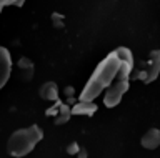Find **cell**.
<instances>
[{"label":"cell","instance_id":"cell-15","mask_svg":"<svg viewBox=\"0 0 160 158\" xmlns=\"http://www.w3.org/2000/svg\"><path fill=\"white\" fill-rule=\"evenodd\" d=\"M23 3H25V0H15V5L17 7H22Z\"/></svg>","mask_w":160,"mask_h":158},{"label":"cell","instance_id":"cell-11","mask_svg":"<svg viewBox=\"0 0 160 158\" xmlns=\"http://www.w3.org/2000/svg\"><path fill=\"white\" fill-rule=\"evenodd\" d=\"M78 150H80V145L77 141H72V143H68V145H67V153H68V155H77Z\"/></svg>","mask_w":160,"mask_h":158},{"label":"cell","instance_id":"cell-9","mask_svg":"<svg viewBox=\"0 0 160 158\" xmlns=\"http://www.w3.org/2000/svg\"><path fill=\"white\" fill-rule=\"evenodd\" d=\"M97 112V105L93 102H87V100H80L78 103H75L72 107V115H87L92 117Z\"/></svg>","mask_w":160,"mask_h":158},{"label":"cell","instance_id":"cell-1","mask_svg":"<svg viewBox=\"0 0 160 158\" xmlns=\"http://www.w3.org/2000/svg\"><path fill=\"white\" fill-rule=\"evenodd\" d=\"M120 68H122V55H120L118 50H113L98 63L93 73L90 75L83 90L80 92V100L93 102L105 88L112 85V82L118 75Z\"/></svg>","mask_w":160,"mask_h":158},{"label":"cell","instance_id":"cell-12","mask_svg":"<svg viewBox=\"0 0 160 158\" xmlns=\"http://www.w3.org/2000/svg\"><path fill=\"white\" fill-rule=\"evenodd\" d=\"M52 22H53V25L58 27V28L63 27V17L60 15V13H52Z\"/></svg>","mask_w":160,"mask_h":158},{"label":"cell","instance_id":"cell-7","mask_svg":"<svg viewBox=\"0 0 160 158\" xmlns=\"http://www.w3.org/2000/svg\"><path fill=\"white\" fill-rule=\"evenodd\" d=\"M143 148L147 150H155L158 145H160V130L157 128H150L142 135V140H140Z\"/></svg>","mask_w":160,"mask_h":158},{"label":"cell","instance_id":"cell-2","mask_svg":"<svg viewBox=\"0 0 160 158\" xmlns=\"http://www.w3.org/2000/svg\"><path fill=\"white\" fill-rule=\"evenodd\" d=\"M117 50L122 55V68H120L117 78L112 82V85L107 88L103 95V103L107 108H113L115 105H118L122 97L125 95V92L130 87V73L133 70V55L130 52V48L127 47H118Z\"/></svg>","mask_w":160,"mask_h":158},{"label":"cell","instance_id":"cell-5","mask_svg":"<svg viewBox=\"0 0 160 158\" xmlns=\"http://www.w3.org/2000/svg\"><path fill=\"white\" fill-rule=\"evenodd\" d=\"M12 55L5 47H0V90L7 85L10 75H12Z\"/></svg>","mask_w":160,"mask_h":158},{"label":"cell","instance_id":"cell-10","mask_svg":"<svg viewBox=\"0 0 160 158\" xmlns=\"http://www.w3.org/2000/svg\"><path fill=\"white\" fill-rule=\"evenodd\" d=\"M17 68H18V72L22 73L23 80H30V78H32V75H33V63H32L30 58L22 57L18 60V63H17Z\"/></svg>","mask_w":160,"mask_h":158},{"label":"cell","instance_id":"cell-14","mask_svg":"<svg viewBox=\"0 0 160 158\" xmlns=\"http://www.w3.org/2000/svg\"><path fill=\"white\" fill-rule=\"evenodd\" d=\"M77 156H78V158H87V150L80 146V150H78V153H77Z\"/></svg>","mask_w":160,"mask_h":158},{"label":"cell","instance_id":"cell-3","mask_svg":"<svg viewBox=\"0 0 160 158\" xmlns=\"http://www.w3.org/2000/svg\"><path fill=\"white\" fill-rule=\"evenodd\" d=\"M42 138H43V130L38 125L18 128L8 136L7 153L13 158H22L25 155H28Z\"/></svg>","mask_w":160,"mask_h":158},{"label":"cell","instance_id":"cell-13","mask_svg":"<svg viewBox=\"0 0 160 158\" xmlns=\"http://www.w3.org/2000/svg\"><path fill=\"white\" fill-rule=\"evenodd\" d=\"M8 5H15V0H0V12Z\"/></svg>","mask_w":160,"mask_h":158},{"label":"cell","instance_id":"cell-8","mask_svg":"<svg viewBox=\"0 0 160 158\" xmlns=\"http://www.w3.org/2000/svg\"><path fill=\"white\" fill-rule=\"evenodd\" d=\"M38 95L43 100L48 102H57L58 100V87L55 82H45L42 87L38 88Z\"/></svg>","mask_w":160,"mask_h":158},{"label":"cell","instance_id":"cell-4","mask_svg":"<svg viewBox=\"0 0 160 158\" xmlns=\"http://www.w3.org/2000/svg\"><path fill=\"white\" fill-rule=\"evenodd\" d=\"M160 75V50H152L148 55V62L147 65L140 70H132L130 78L135 80H142L143 83H152L155 78Z\"/></svg>","mask_w":160,"mask_h":158},{"label":"cell","instance_id":"cell-6","mask_svg":"<svg viewBox=\"0 0 160 158\" xmlns=\"http://www.w3.org/2000/svg\"><path fill=\"white\" fill-rule=\"evenodd\" d=\"M47 117H55V123L57 125H63L70 120V115H72V107H68V103H62L60 100L55 102L53 107H50L47 112Z\"/></svg>","mask_w":160,"mask_h":158}]
</instances>
